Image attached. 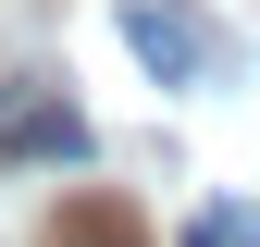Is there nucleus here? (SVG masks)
I'll use <instances>...</instances> for the list:
<instances>
[{"instance_id": "obj_4", "label": "nucleus", "mask_w": 260, "mask_h": 247, "mask_svg": "<svg viewBox=\"0 0 260 247\" xmlns=\"http://www.w3.org/2000/svg\"><path fill=\"white\" fill-rule=\"evenodd\" d=\"M186 247H260V210L248 198H211L199 223H186Z\"/></svg>"}, {"instance_id": "obj_2", "label": "nucleus", "mask_w": 260, "mask_h": 247, "mask_svg": "<svg viewBox=\"0 0 260 247\" xmlns=\"http://www.w3.org/2000/svg\"><path fill=\"white\" fill-rule=\"evenodd\" d=\"M0 161H87V111L50 99V87H25L13 124H0Z\"/></svg>"}, {"instance_id": "obj_1", "label": "nucleus", "mask_w": 260, "mask_h": 247, "mask_svg": "<svg viewBox=\"0 0 260 247\" xmlns=\"http://www.w3.org/2000/svg\"><path fill=\"white\" fill-rule=\"evenodd\" d=\"M112 25H124V50H137L161 87H223L236 74V50H223L199 13H174V0H112Z\"/></svg>"}, {"instance_id": "obj_3", "label": "nucleus", "mask_w": 260, "mask_h": 247, "mask_svg": "<svg viewBox=\"0 0 260 247\" xmlns=\"http://www.w3.org/2000/svg\"><path fill=\"white\" fill-rule=\"evenodd\" d=\"M38 247H149V223H137V198H112V185H75V198L38 223Z\"/></svg>"}]
</instances>
